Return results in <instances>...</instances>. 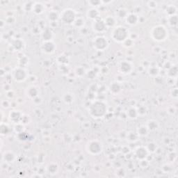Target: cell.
<instances>
[{"mask_svg":"<svg viewBox=\"0 0 178 178\" xmlns=\"http://www.w3.org/2000/svg\"><path fill=\"white\" fill-rule=\"evenodd\" d=\"M44 51L47 53H52L54 52V45L50 41H46L44 43Z\"/></svg>","mask_w":178,"mask_h":178,"instance_id":"cell-11","label":"cell"},{"mask_svg":"<svg viewBox=\"0 0 178 178\" xmlns=\"http://www.w3.org/2000/svg\"><path fill=\"white\" fill-rule=\"evenodd\" d=\"M128 31L127 30L125 27H118L114 31L112 34V37L114 40L118 42H123L127 39Z\"/></svg>","mask_w":178,"mask_h":178,"instance_id":"cell-1","label":"cell"},{"mask_svg":"<svg viewBox=\"0 0 178 178\" xmlns=\"http://www.w3.org/2000/svg\"><path fill=\"white\" fill-rule=\"evenodd\" d=\"M94 47H95L97 49L99 50H103L105 48H107L108 46V42L107 39L104 37L99 36L95 38L93 42Z\"/></svg>","mask_w":178,"mask_h":178,"instance_id":"cell-4","label":"cell"},{"mask_svg":"<svg viewBox=\"0 0 178 178\" xmlns=\"http://www.w3.org/2000/svg\"><path fill=\"white\" fill-rule=\"evenodd\" d=\"M157 5H158V4L155 1H149L147 2V6L150 8H152V9L157 7Z\"/></svg>","mask_w":178,"mask_h":178,"instance_id":"cell-20","label":"cell"},{"mask_svg":"<svg viewBox=\"0 0 178 178\" xmlns=\"http://www.w3.org/2000/svg\"><path fill=\"white\" fill-rule=\"evenodd\" d=\"M87 15L90 19L91 20H97L99 19V16H100V13L97 11L96 8H92L90 10H88V13H87Z\"/></svg>","mask_w":178,"mask_h":178,"instance_id":"cell-9","label":"cell"},{"mask_svg":"<svg viewBox=\"0 0 178 178\" xmlns=\"http://www.w3.org/2000/svg\"><path fill=\"white\" fill-rule=\"evenodd\" d=\"M88 4H90L92 6H98L102 5V1H89Z\"/></svg>","mask_w":178,"mask_h":178,"instance_id":"cell-21","label":"cell"},{"mask_svg":"<svg viewBox=\"0 0 178 178\" xmlns=\"http://www.w3.org/2000/svg\"><path fill=\"white\" fill-rule=\"evenodd\" d=\"M104 22L107 27H113L115 25V19L111 16H108Z\"/></svg>","mask_w":178,"mask_h":178,"instance_id":"cell-14","label":"cell"},{"mask_svg":"<svg viewBox=\"0 0 178 178\" xmlns=\"http://www.w3.org/2000/svg\"><path fill=\"white\" fill-rule=\"evenodd\" d=\"M148 128L146 127L142 126L139 128L138 129V134L141 135V136H145L148 134Z\"/></svg>","mask_w":178,"mask_h":178,"instance_id":"cell-16","label":"cell"},{"mask_svg":"<svg viewBox=\"0 0 178 178\" xmlns=\"http://www.w3.org/2000/svg\"><path fill=\"white\" fill-rule=\"evenodd\" d=\"M44 10V6L42 3L35 2L33 7V11L36 14H41L43 13Z\"/></svg>","mask_w":178,"mask_h":178,"instance_id":"cell-10","label":"cell"},{"mask_svg":"<svg viewBox=\"0 0 178 178\" xmlns=\"http://www.w3.org/2000/svg\"><path fill=\"white\" fill-rule=\"evenodd\" d=\"M47 18L49 20L52 22H55L58 18H59V14L58 13L55 11H52L49 13L48 15H47Z\"/></svg>","mask_w":178,"mask_h":178,"instance_id":"cell-13","label":"cell"},{"mask_svg":"<svg viewBox=\"0 0 178 178\" xmlns=\"http://www.w3.org/2000/svg\"><path fill=\"white\" fill-rule=\"evenodd\" d=\"M138 20H139V18H138V15L135 13H128L126 17L127 23L130 25H134L137 24Z\"/></svg>","mask_w":178,"mask_h":178,"instance_id":"cell-7","label":"cell"},{"mask_svg":"<svg viewBox=\"0 0 178 178\" xmlns=\"http://www.w3.org/2000/svg\"><path fill=\"white\" fill-rule=\"evenodd\" d=\"M127 14V12L126 10L124 9V8H120V9H119L118 11V15L119 18H126Z\"/></svg>","mask_w":178,"mask_h":178,"instance_id":"cell-15","label":"cell"},{"mask_svg":"<svg viewBox=\"0 0 178 178\" xmlns=\"http://www.w3.org/2000/svg\"><path fill=\"white\" fill-rule=\"evenodd\" d=\"M129 66H130V64H129V63H127V62H123V63H121L120 68H121V70H122V72H123V73H124L125 69V68H126V73H128V72H129L130 70H131V68H127V67H129Z\"/></svg>","mask_w":178,"mask_h":178,"instance_id":"cell-17","label":"cell"},{"mask_svg":"<svg viewBox=\"0 0 178 178\" xmlns=\"http://www.w3.org/2000/svg\"><path fill=\"white\" fill-rule=\"evenodd\" d=\"M157 122L155 121H149L148 123V129L150 130H155L157 129V123H156Z\"/></svg>","mask_w":178,"mask_h":178,"instance_id":"cell-18","label":"cell"},{"mask_svg":"<svg viewBox=\"0 0 178 178\" xmlns=\"http://www.w3.org/2000/svg\"><path fill=\"white\" fill-rule=\"evenodd\" d=\"M89 150L93 154H98L102 151V145L99 142L93 141L90 143Z\"/></svg>","mask_w":178,"mask_h":178,"instance_id":"cell-5","label":"cell"},{"mask_svg":"<svg viewBox=\"0 0 178 178\" xmlns=\"http://www.w3.org/2000/svg\"><path fill=\"white\" fill-rule=\"evenodd\" d=\"M14 77L17 81H23L25 79L26 77V73L24 70L20 69H16V71L14 72Z\"/></svg>","mask_w":178,"mask_h":178,"instance_id":"cell-8","label":"cell"},{"mask_svg":"<svg viewBox=\"0 0 178 178\" xmlns=\"http://www.w3.org/2000/svg\"><path fill=\"white\" fill-rule=\"evenodd\" d=\"M61 20L66 24L73 23L76 20V14L74 10L71 8H67L63 10L61 13Z\"/></svg>","mask_w":178,"mask_h":178,"instance_id":"cell-2","label":"cell"},{"mask_svg":"<svg viewBox=\"0 0 178 178\" xmlns=\"http://www.w3.org/2000/svg\"><path fill=\"white\" fill-rule=\"evenodd\" d=\"M166 13H168V15L169 16H172V15H174L176 13L177 8H176L174 5H168V6L166 8Z\"/></svg>","mask_w":178,"mask_h":178,"instance_id":"cell-12","label":"cell"},{"mask_svg":"<svg viewBox=\"0 0 178 178\" xmlns=\"http://www.w3.org/2000/svg\"><path fill=\"white\" fill-rule=\"evenodd\" d=\"M93 26L94 29L96 30L97 32L104 31L105 30L106 27H107L104 22L101 20H99V19H97V20H96L95 22H94Z\"/></svg>","mask_w":178,"mask_h":178,"instance_id":"cell-6","label":"cell"},{"mask_svg":"<svg viewBox=\"0 0 178 178\" xmlns=\"http://www.w3.org/2000/svg\"><path fill=\"white\" fill-rule=\"evenodd\" d=\"M177 18L176 15H172L170 16V19H169V23L171 26H175V25H177Z\"/></svg>","mask_w":178,"mask_h":178,"instance_id":"cell-19","label":"cell"},{"mask_svg":"<svg viewBox=\"0 0 178 178\" xmlns=\"http://www.w3.org/2000/svg\"><path fill=\"white\" fill-rule=\"evenodd\" d=\"M167 31L163 26H157L154 28L152 36L156 40H164L167 36Z\"/></svg>","mask_w":178,"mask_h":178,"instance_id":"cell-3","label":"cell"}]
</instances>
